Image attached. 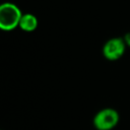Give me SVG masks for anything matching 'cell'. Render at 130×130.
I'll return each instance as SVG.
<instances>
[{"instance_id":"6da1fadb","label":"cell","mask_w":130,"mask_h":130,"mask_svg":"<svg viewBox=\"0 0 130 130\" xmlns=\"http://www.w3.org/2000/svg\"><path fill=\"white\" fill-rule=\"evenodd\" d=\"M20 9L12 3H3L0 7V27L3 30H12L19 26L21 19Z\"/></svg>"},{"instance_id":"7a4b0ae2","label":"cell","mask_w":130,"mask_h":130,"mask_svg":"<svg viewBox=\"0 0 130 130\" xmlns=\"http://www.w3.org/2000/svg\"><path fill=\"white\" fill-rule=\"evenodd\" d=\"M119 121V114L114 109L101 110L93 118V125L98 130H111Z\"/></svg>"},{"instance_id":"3957f363","label":"cell","mask_w":130,"mask_h":130,"mask_svg":"<svg viewBox=\"0 0 130 130\" xmlns=\"http://www.w3.org/2000/svg\"><path fill=\"white\" fill-rule=\"evenodd\" d=\"M124 52H125V43L119 38H114L109 40L103 48L104 56L112 61L119 59L124 54Z\"/></svg>"},{"instance_id":"277c9868","label":"cell","mask_w":130,"mask_h":130,"mask_svg":"<svg viewBox=\"0 0 130 130\" xmlns=\"http://www.w3.org/2000/svg\"><path fill=\"white\" fill-rule=\"evenodd\" d=\"M38 26V19L35 15L30 13L23 14L21 16L20 22H19V27L24 30V31H32L37 28Z\"/></svg>"},{"instance_id":"5b68a950","label":"cell","mask_w":130,"mask_h":130,"mask_svg":"<svg viewBox=\"0 0 130 130\" xmlns=\"http://www.w3.org/2000/svg\"><path fill=\"white\" fill-rule=\"evenodd\" d=\"M125 43H126V45H128L130 47V32L126 34V36H125Z\"/></svg>"}]
</instances>
